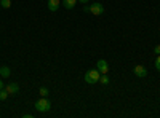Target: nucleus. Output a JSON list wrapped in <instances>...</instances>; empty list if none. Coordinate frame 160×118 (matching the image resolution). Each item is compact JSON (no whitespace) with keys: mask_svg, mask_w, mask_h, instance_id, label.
Masks as SVG:
<instances>
[{"mask_svg":"<svg viewBox=\"0 0 160 118\" xmlns=\"http://www.w3.org/2000/svg\"><path fill=\"white\" fill-rule=\"evenodd\" d=\"M99 77H101V73H99L98 69H90V70L85 72V82L88 85H95V83L99 82Z\"/></svg>","mask_w":160,"mask_h":118,"instance_id":"nucleus-1","label":"nucleus"},{"mask_svg":"<svg viewBox=\"0 0 160 118\" xmlns=\"http://www.w3.org/2000/svg\"><path fill=\"white\" fill-rule=\"evenodd\" d=\"M34 107H35L37 112L45 113V112H48V110L51 109V101H48L47 97H40V99L34 104Z\"/></svg>","mask_w":160,"mask_h":118,"instance_id":"nucleus-2","label":"nucleus"},{"mask_svg":"<svg viewBox=\"0 0 160 118\" xmlns=\"http://www.w3.org/2000/svg\"><path fill=\"white\" fill-rule=\"evenodd\" d=\"M90 13H93L95 16H101V15H104V5L99 3V2L90 5Z\"/></svg>","mask_w":160,"mask_h":118,"instance_id":"nucleus-3","label":"nucleus"},{"mask_svg":"<svg viewBox=\"0 0 160 118\" xmlns=\"http://www.w3.org/2000/svg\"><path fill=\"white\" fill-rule=\"evenodd\" d=\"M5 89H7V93H8L10 96L18 94V93H19V85L15 83V82H11V83H8V85L5 86Z\"/></svg>","mask_w":160,"mask_h":118,"instance_id":"nucleus-4","label":"nucleus"},{"mask_svg":"<svg viewBox=\"0 0 160 118\" xmlns=\"http://www.w3.org/2000/svg\"><path fill=\"white\" fill-rule=\"evenodd\" d=\"M133 73H135L138 78H144L146 75H148V70H146V67L144 65H135V69H133Z\"/></svg>","mask_w":160,"mask_h":118,"instance_id":"nucleus-5","label":"nucleus"},{"mask_svg":"<svg viewBox=\"0 0 160 118\" xmlns=\"http://www.w3.org/2000/svg\"><path fill=\"white\" fill-rule=\"evenodd\" d=\"M96 69L99 70V73H108V72H109V64L106 62L104 59H99V61L96 62Z\"/></svg>","mask_w":160,"mask_h":118,"instance_id":"nucleus-6","label":"nucleus"},{"mask_svg":"<svg viewBox=\"0 0 160 118\" xmlns=\"http://www.w3.org/2000/svg\"><path fill=\"white\" fill-rule=\"evenodd\" d=\"M59 0H48V10L50 11H58V8H59Z\"/></svg>","mask_w":160,"mask_h":118,"instance_id":"nucleus-7","label":"nucleus"},{"mask_svg":"<svg viewBox=\"0 0 160 118\" xmlns=\"http://www.w3.org/2000/svg\"><path fill=\"white\" fill-rule=\"evenodd\" d=\"M77 5V0H62V7L66 10H72Z\"/></svg>","mask_w":160,"mask_h":118,"instance_id":"nucleus-8","label":"nucleus"},{"mask_svg":"<svg viewBox=\"0 0 160 118\" xmlns=\"http://www.w3.org/2000/svg\"><path fill=\"white\" fill-rule=\"evenodd\" d=\"M0 75H2L3 78H8L11 75V70L10 67H7V65H3V67H0Z\"/></svg>","mask_w":160,"mask_h":118,"instance_id":"nucleus-9","label":"nucleus"},{"mask_svg":"<svg viewBox=\"0 0 160 118\" xmlns=\"http://www.w3.org/2000/svg\"><path fill=\"white\" fill-rule=\"evenodd\" d=\"M99 83H102V85H108V83H109V77H108V73H101V77H99Z\"/></svg>","mask_w":160,"mask_h":118,"instance_id":"nucleus-10","label":"nucleus"},{"mask_svg":"<svg viewBox=\"0 0 160 118\" xmlns=\"http://www.w3.org/2000/svg\"><path fill=\"white\" fill-rule=\"evenodd\" d=\"M8 96H10V94L7 93V89H3V88L0 89V101H7V99H8Z\"/></svg>","mask_w":160,"mask_h":118,"instance_id":"nucleus-11","label":"nucleus"},{"mask_svg":"<svg viewBox=\"0 0 160 118\" xmlns=\"http://www.w3.org/2000/svg\"><path fill=\"white\" fill-rule=\"evenodd\" d=\"M38 93H40V96H42V97H47V96H48V88H45V86H40Z\"/></svg>","mask_w":160,"mask_h":118,"instance_id":"nucleus-12","label":"nucleus"},{"mask_svg":"<svg viewBox=\"0 0 160 118\" xmlns=\"http://www.w3.org/2000/svg\"><path fill=\"white\" fill-rule=\"evenodd\" d=\"M0 5H2V8H10L11 7V0H0Z\"/></svg>","mask_w":160,"mask_h":118,"instance_id":"nucleus-13","label":"nucleus"},{"mask_svg":"<svg viewBox=\"0 0 160 118\" xmlns=\"http://www.w3.org/2000/svg\"><path fill=\"white\" fill-rule=\"evenodd\" d=\"M155 69L160 72V54H157V59H155Z\"/></svg>","mask_w":160,"mask_h":118,"instance_id":"nucleus-14","label":"nucleus"},{"mask_svg":"<svg viewBox=\"0 0 160 118\" xmlns=\"http://www.w3.org/2000/svg\"><path fill=\"white\" fill-rule=\"evenodd\" d=\"M154 53H155V54H160V45H157V46L154 48Z\"/></svg>","mask_w":160,"mask_h":118,"instance_id":"nucleus-15","label":"nucleus"},{"mask_svg":"<svg viewBox=\"0 0 160 118\" xmlns=\"http://www.w3.org/2000/svg\"><path fill=\"white\" fill-rule=\"evenodd\" d=\"M77 2H80V3H83V5H87V3H90V0H77Z\"/></svg>","mask_w":160,"mask_h":118,"instance_id":"nucleus-16","label":"nucleus"},{"mask_svg":"<svg viewBox=\"0 0 160 118\" xmlns=\"http://www.w3.org/2000/svg\"><path fill=\"white\" fill-rule=\"evenodd\" d=\"M3 88V80H0V89Z\"/></svg>","mask_w":160,"mask_h":118,"instance_id":"nucleus-17","label":"nucleus"}]
</instances>
